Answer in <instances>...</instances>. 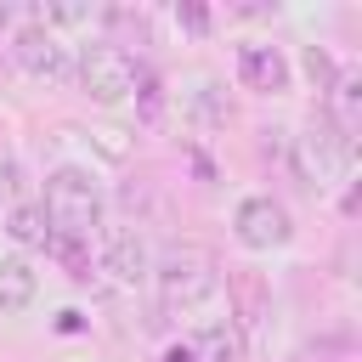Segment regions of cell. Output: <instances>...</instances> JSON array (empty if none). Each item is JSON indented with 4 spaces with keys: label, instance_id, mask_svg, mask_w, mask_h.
<instances>
[{
    "label": "cell",
    "instance_id": "18",
    "mask_svg": "<svg viewBox=\"0 0 362 362\" xmlns=\"http://www.w3.org/2000/svg\"><path fill=\"white\" fill-rule=\"evenodd\" d=\"M164 362H192V351H170V356H164Z\"/></svg>",
    "mask_w": 362,
    "mask_h": 362
},
{
    "label": "cell",
    "instance_id": "1",
    "mask_svg": "<svg viewBox=\"0 0 362 362\" xmlns=\"http://www.w3.org/2000/svg\"><path fill=\"white\" fill-rule=\"evenodd\" d=\"M153 288H158V305H164L170 317H204V311L221 300V266H215L209 249L175 243V249L158 255Z\"/></svg>",
    "mask_w": 362,
    "mask_h": 362
},
{
    "label": "cell",
    "instance_id": "17",
    "mask_svg": "<svg viewBox=\"0 0 362 362\" xmlns=\"http://www.w3.org/2000/svg\"><path fill=\"white\" fill-rule=\"evenodd\" d=\"M11 23H17V11H11V6H0V40H11Z\"/></svg>",
    "mask_w": 362,
    "mask_h": 362
},
{
    "label": "cell",
    "instance_id": "8",
    "mask_svg": "<svg viewBox=\"0 0 362 362\" xmlns=\"http://www.w3.org/2000/svg\"><path fill=\"white\" fill-rule=\"evenodd\" d=\"M232 226H238V243H243V249H255V255H266V249H283V243L294 238V226H288V209H283L272 192H249V198L238 204Z\"/></svg>",
    "mask_w": 362,
    "mask_h": 362
},
{
    "label": "cell",
    "instance_id": "7",
    "mask_svg": "<svg viewBox=\"0 0 362 362\" xmlns=\"http://www.w3.org/2000/svg\"><path fill=\"white\" fill-rule=\"evenodd\" d=\"M96 272L113 283V288H141L153 277V255H147V238L136 226H102L96 232Z\"/></svg>",
    "mask_w": 362,
    "mask_h": 362
},
{
    "label": "cell",
    "instance_id": "12",
    "mask_svg": "<svg viewBox=\"0 0 362 362\" xmlns=\"http://www.w3.org/2000/svg\"><path fill=\"white\" fill-rule=\"evenodd\" d=\"M181 107H187L198 124H226V119H232V102H226V90H221L215 79H192V85L181 90Z\"/></svg>",
    "mask_w": 362,
    "mask_h": 362
},
{
    "label": "cell",
    "instance_id": "3",
    "mask_svg": "<svg viewBox=\"0 0 362 362\" xmlns=\"http://www.w3.org/2000/svg\"><path fill=\"white\" fill-rule=\"evenodd\" d=\"M74 79H79V90L96 102V107H119V102H130L136 96V62H130V51L124 45H113V40H90L85 51H79V62H74Z\"/></svg>",
    "mask_w": 362,
    "mask_h": 362
},
{
    "label": "cell",
    "instance_id": "4",
    "mask_svg": "<svg viewBox=\"0 0 362 362\" xmlns=\"http://www.w3.org/2000/svg\"><path fill=\"white\" fill-rule=\"evenodd\" d=\"M6 51H11L17 74L34 79V85H74V62H79V51H74L62 34H51V28H40V23H23V28H11Z\"/></svg>",
    "mask_w": 362,
    "mask_h": 362
},
{
    "label": "cell",
    "instance_id": "5",
    "mask_svg": "<svg viewBox=\"0 0 362 362\" xmlns=\"http://www.w3.org/2000/svg\"><path fill=\"white\" fill-rule=\"evenodd\" d=\"M294 153H300V170L311 187H328V181H345L351 175V158H356V136H345L328 113H317L300 136H294Z\"/></svg>",
    "mask_w": 362,
    "mask_h": 362
},
{
    "label": "cell",
    "instance_id": "13",
    "mask_svg": "<svg viewBox=\"0 0 362 362\" xmlns=\"http://www.w3.org/2000/svg\"><path fill=\"white\" fill-rule=\"evenodd\" d=\"M17 243H51V226H45V209L40 204H11V226H6Z\"/></svg>",
    "mask_w": 362,
    "mask_h": 362
},
{
    "label": "cell",
    "instance_id": "14",
    "mask_svg": "<svg viewBox=\"0 0 362 362\" xmlns=\"http://www.w3.org/2000/svg\"><path fill=\"white\" fill-rule=\"evenodd\" d=\"M0 204H23V170L11 153H0Z\"/></svg>",
    "mask_w": 362,
    "mask_h": 362
},
{
    "label": "cell",
    "instance_id": "10",
    "mask_svg": "<svg viewBox=\"0 0 362 362\" xmlns=\"http://www.w3.org/2000/svg\"><path fill=\"white\" fill-rule=\"evenodd\" d=\"M40 294V272L23 255H0V317H23Z\"/></svg>",
    "mask_w": 362,
    "mask_h": 362
},
{
    "label": "cell",
    "instance_id": "2",
    "mask_svg": "<svg viewBox=\"0 0 362 362\" xmlns=\"http://www.w3.org/2000/svg\"><path fill=\"white\" fill-rule=\"evenodd\" d=\"M40 209H45L51 243H90L102 232V187L79 164H57L45 175V204Z\"/></svg>",
    "mask_w": 362,
    "mask_h": 362
},
{
    "label": "cell",
    "instance_id": "9",
    "mask_svg": "<svg viewBox=\"0 0 362 362\" xmlns=\"http://www.w3.org/2000/svg\"><path fill=\"white\" fill-rule=\"evenodd\" d=\"M238 79H243L249 90H260V96H277V90H288V85H294V68H288L283 45L243 40V45H238Z\"/></svg>",
    "mask_w": 362,
    "mask_h": 362
},
{
    "label": "cell",
    "instance_id": "11",
    "mask_svg": "<svg viewBox=\"0 0 362 362\" xmlns=\"http://www.w3.org/2000/svg\"><path fill=\"white\" fill-rule=\"evenodd\" d=\"M192 356H198V362H249V351H243L232 317H209V322H198V334H192Z\"/></svg>",
    "mask_w": 362,
    "mask_h": 362
},
{
    "label": "cell",
    "instance_id": "16",
    "mask_svg": "<svg viewBox=\"0 0 362 362\" xmlns=\"http://www.w3.org/2000/svg\"><path fill=\"white\" fill-rule=\"evenodd\" d=\"M305 74L317 79V90H328V85H334V62H328V51L311 45V51H305Z\"/></svg>",
    "mask_w": 362,
    "mask_h": 362
},
{
    "label": "cell",
    "instance_id": "15",
    "mask_svg": "<svg viewBox=\"0 0 362 362\" xmlns=\"http://www.w3.org/2000/svg\"><path fill=\"white\" fill-rule=\"evenodd\" d=\"M175 28H187V34H209V11L192 6V0H181V6H175Z\"/></svg>",
    "mask_w": 362,
    "mask_h": 362
},
{
    "label": "cell",
    "instance_id": "6",
    "mask_svg": "<svg viewBox=\"0 0 362 362\" xmlns=\"http://www.w3.org/2000/svg\"><path fill=\"white\" fill-rule=\"evenodd\" d=\"M226 294H232V328H238L243 351H272V339H277L272 283H266L260 272H232V277H226Z\"/></svg>",
    "mask_w": 362,
    "mask_h": 362
}]
</instances>
